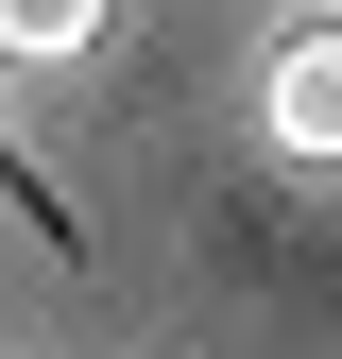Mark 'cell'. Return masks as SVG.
<instances>
[{"instance_id": "6da1fadb", "label": "cell", "mask_w": 342, "mask_h": 359, "mask_svg": "<svg viewBox=\"0 0 342 359\" xmlns=\"http://www.w3.org/2000/svg\"><path fill=\"white\" fill-rule=\"evenodd\" d=\"M256 120H274V154H291V171H342V18H291V34H274Z\"/></svg>"}, {"instance_id": "7a4b0ae2", "label": "cell", "mask_w": 342, "mask_h": 359, "mask_svg": "<svg viewBox=\"0 0 342 359\" xmlns=\"http://www.w3.org/2000/svg\"><path fill=\"white\" fill-rule=\"evenodd\" d=\"M103 34V0H0V69H69Z\"/></svg>"}]
</instances>
